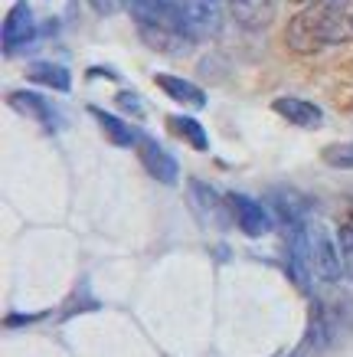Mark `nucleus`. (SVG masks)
<instances>
[{"mask_svg":"<svg viewBox=\"0 0 353 357\" xmlns=\"http://www.w3.org/2000/svg\"><path fill=\"white\" fill-rule=\"evenodd\" d=\"M353 40V0H314L301 13H295L285 30V43L291 53L314 56L327 46H340Z\"/></svg>","mask_w":353,"mask_h":357,"instance_id":"f257e3e1","label":"nucleus"},{"mask_svg":"<svg viewBox=\"0 0 353 357\" xmlns=\"http://www.w3.org/2000/svg\"><path fill=\"white\" fill-rule=\"evenodd\" d=\"M131 17L138 26L141 40L167 56H180L193 50V40L187 36L180 23L177 0H131Z\"/></svg>","mask_w":353,"mask_h":357,"instance_id":"f03ea898","label":"nucleus"},{"mask_svg":"<svg viewBox=\"0 0 353 357\" xmlns=\"http://www.w3.org/2000/svg\"><path fill=\"white\" fill-rule=\"evenodd\" d=\"M177 7H180L183 30H187V36L193 43L216 36L219 26H223V13H219L216 0H177Z\"/></svg>","mask_w":353,"mask_h":357,"instance_id":"7ed1b4c3","label":"nucleus"},{"mask_svg":"<svg viewBox=\"0 0 353 357\" xmlns=\"http://www.w3.org/2000/svg\"><path fill=\"white\" fill-rule=\"evenodd\" d=\"M187 204L196 213L200 223L206 227H229L233 223V210H229V200L219 197L210 184L203 181H190V190H187Z\"/></svg>","mask_w":353,"mask_h":357,"instance_id":"20e7f679","label":"nucleus"},{"mask_svg":"<svg viewBox=\"0 0 353 357\" xmlns=\"http://www.w3.org/2000/svg\"><path fill=\"white\" fill-rule=\"evenodd\" d=\"M226 200H229V210H233V223L246 236L258 239L265 236L268 229L275 227V217H272V210H268L265 204H258L256 197H246V194H226Z\"/></svg>","mask_w":353,"mask_h":357,"instance_id":"39448f33","label":"nucleus"},{"mask_svg":"<svg viewBox=\"0 0 353 357\" xmlns=\"http://www.w3.org/2000/svg\"><path fill=\"white\" fill-rule=\"evenodd\" d=\"M268 210L275 223H281L285 229H298L301 223H308V213H311V200L291 187H279L268 194Z\"/></svg>","mask_w":353,"mask_h":357,"instance_id":"423d86ee","label":"nucleus"},{"mask_svg":"<svg viewBox=\"0 0 353 357\" xmlns=\"http://www.w3.org/2000/svg\"><path fill=\"white\" fill-rule=\"evenodd\" d=\"M36 40V20L26 0H17L10 13L3 17V53H20L23 46Z\"/></svg>","mask_w":353,"mask_h":357,"instance_id":"0eeeda50","label":"nucleus"},{"mask_svg":"<svg viewBox=\"0 0 353 357\" xmlns=\"http://www.w3.org/2000/svg\"><path fill=\"white\" fill-rule=\"evenodd\" d=\"M138 158H141V164H144V171H148L154 181H161V184H177L180 164H177V158H173L171 151H164V144H157V141L148 138V135H141Z\"/></svg>","mask_w":353,"mask_h":357,"instance_id":"6e6552de","label":"nucleus"},{"mask_svg":"<svg viewBox=\"0 0 353 357\" xmlns=\"http://www.w3.org/2000/svg\"><path fill=\"white\" fill-rule=\"evenodd\" d=\"M272 109L279 112L285 121H291V125H298V128H321L324 125V112L314 105V102H308V98H298V96H281L275 98V105Z\"/></svg>","mask_w":353,"mask_h":357,"instance_id":"1a4fd4ad","label":"nucleus"},{"mask_svg":"<svg viewBox=\"0 0 353 357\" xmlns=\"http://www.w3.org/2000/svg\"><path fill=\"white\" fill-rule=\"evenodd\" d=\"M7 102H10V109H17L20 115H26V119H33V121H40L46 131H56V125H59L56 109L46 102L43 96H36V92L17 89V92H10V96H7Z\"/></svg>","mask_w":353,"mask_h":357,"instance_id":"9d476101","label":"nucleus"},{"mask_svg":"<svg viewBox=\"0 0 353 357\" xmlns=\"http://www.w3.org/2000/svg\"><path fill=\"white\" fill-rule=\"evenodd\" d=\"M331 335H334V325L331 318H327V312H324V305H311V321H308V335H304V341H301L298 354L295 357H308L311 351H324V347L331 344Z\"/></svg>","mask_w":353,"mask_h":357,"instance_id":"9b49d317","label":"nucleus"},{"mask_svg":"<svg viewBox=\"0 0 353 357\" xmlns=\"http://www.w3.org/2000/svg\"><path fill=\"white\" fill-rule=\"evenodd\" d=\"M233 10L235 23H242L249 30H262L275 17V0H226Z\"/></svg>","mask_w":353,"mask_h":357,"instance_id":"f8f14e48","label":"nucleus"},{"mask_svg":"<svg viewBox=\"0 0 353 357\" xmlns=\"http://www.w3.org/2000/svg\"><path fill=\"white\" fill-rule=\"evenodd\" d=\"M154 82L167 92V96L173 98V102H180V105H187V109H203L206 105V92L200 86H193V82H187V79L180 76H171V73H157L154 76Z\"/></svg>","mask_w":353,"mask_h":357,"instance_id":"ddd939ff","label":"nucleus"},{"mask_svg":"<svg viewBox=\"0 0 353 357\" xmlns=\"http://www.w3.org/2000/svg\"><path fill=\"white\" fill-rule=\"evenodd\" d=\"M88 112H92V119L102 125V131H105L108 138H111V144H118V148H134V144H138V138H141L138 131L131 128V125H125L121 119H115L111 112L95 109V105H92Z\"/></svg>","mask_w":353,"mask_h":357,"instance_id":"4468645a","label":"nucleus"},{"mask_svg":"<svg viewBox=\"0 0 353 357\" xmlns=\"http://www.w3.org/2000/svg\"><path fill=\"white\" fill-rule=\"evenodd\" d=\"M26 79L36 82V86H46V89H56V92H69L72 89V76L69 69L59 63H33L26 69Z\"/></svg>","mask_w":353,"mask_h":357,"instance_id":"2eb2a0df","label":"nucleus"},{"mask_svg":"<svg viewBox=\"0 0 353 357\" xmlns=\"http://www.w3.org/2000/svg\"><path fill=\"white\" fill-rule=\"evenodd\" d=\"M171 128H173V135H180L183 141H190L196 151H206V148H210V138H206L203 125L196 119H190V115H171Z\"/></svg>","mask_w":353,"mask_h":357,"instance_id":"dca6fc26","label":"nucleus"},{"mask_svg":"<svg viewBox=\"0 0 353 357\" xmlns=\"http://www.w3.org/2000/svg\"><path fill=\"white\" fill-rule=\"evenodd\" d=\"M321 161L337 167V171H353V144L347 141H337V144H327L321 151Z\"/></svg>","mask_w":353,"mask_h":357,"instance_id":"f3484780","label":"nucleus"},{"mask_svg":"<svg viewBox=\"0 0 353 357\" xmlns=\"http://www.w3.org/2000/svg\"><path fill=\"white\" fill-rule=\"evenodd\" d=\"M88 7L102 17H111V13H121L125 7H131V0H88Z\"/></svg>","mask_w":353,"mask_h":357,"instance_id":"a211bd4d","label":"nucleus"},{"mask_svg":"<svg viewBox=\"0 0 353 357\" xmlns=\"http://www.w3.org/2000/svg\"><path fill=\"white\" fill-rule=\"evenodd\" d=\"M340 249L347 256V262H353V217H347L340 227Z\"/></svg>","mask_w":353,"mask_h":357,"instance_id":"6ab92c4d","label":"nucleus"},{"mask_svg":"<svg viewBox=\"0 0 353 357\" xmlns=\"http://www.w3.org/2000/svg\"><path fill=\"white\" fill-rule=\"evenodd\" d=\"M118 105H121L125 112H131V115H141V112H144L141 98H138V96H131V92H121V96H118Z\"/></svg>","mask_w":353,"mask_h":357,"instance_id":"aec40b11","label":"nucleus"},{"mask_svg":"<svg viewBox=\"0 0 353 357\" xmlns=\"http://www.w3.org/2000/svg\"><path fill=\"white\" fill-rule=\"evenodd\" d=\"M43 314H7L3 318V328H20V325H33V321H40Z\"/></svg>","mask_w":353,"mask_h":357,"instance_id":"412c9836","label":"nucleus"},{"mask_svg":"<svg viewBox=\"0 0 353 357\" xmlns=\"http://www.w3.org/2000/svg\"><path fill=\"white\" fill-rule=\"evenodd\" d=\"M291 3H314V0H291Z\"/></svg>","mask_w":353,"mask_h":357,"instance_id":"4be33fe9","label":"nucleus"}]
</instances>
